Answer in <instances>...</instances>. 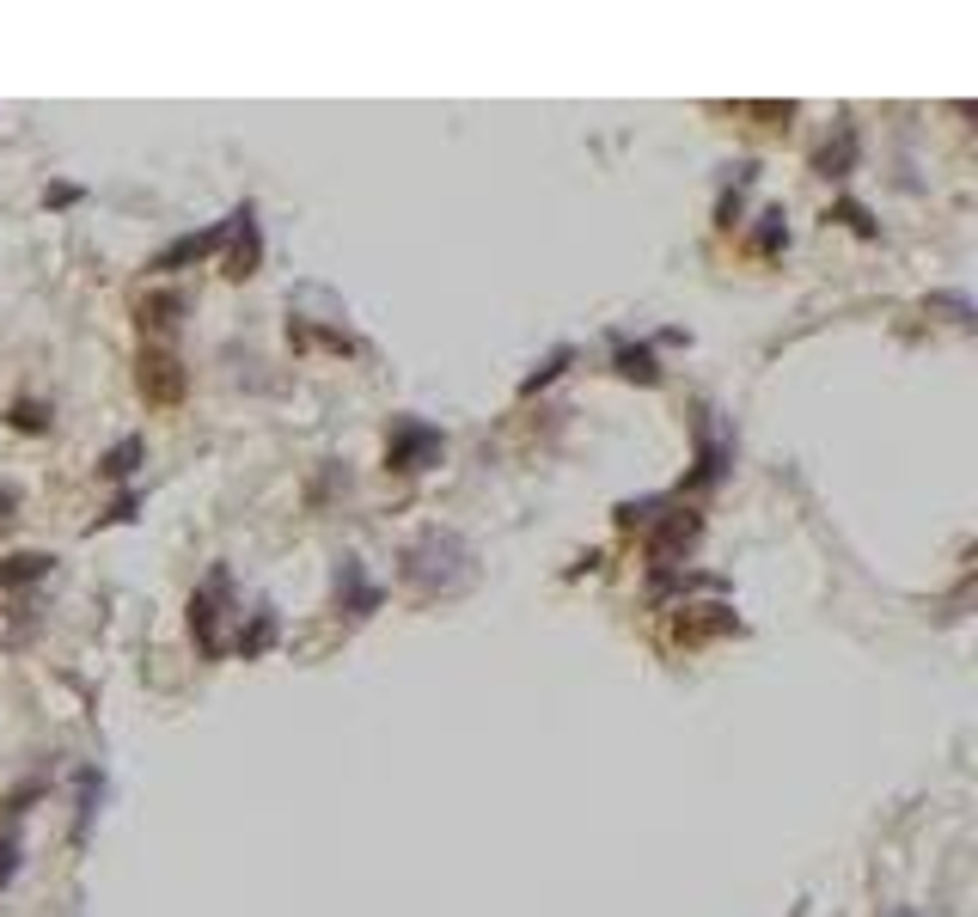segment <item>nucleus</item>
<instances>
[{
    "mask_svg": "<svg viewBox=\"0 0 978 917\" xmlns=\"http://www.w3.org/2000/svg\"><path fill=\"white\" fill-rule=\"evenodd\" d=\"M440 453H447L440 429H428V422H398V429H391V447H386V466L391 471H428Z\"/></svg>",
    "mask_w": 978,
    "mask_h": 917,
    "instance_id": "1",
    "label": "nucleus"
},
{
    "mask_svg": "<svg viewBox=\"0 0 978 917\" xmlns=\"http://www.w3.org/2000/svg\"><path fill=\"white\" fill-rule=\"evenodd\" d=\"M135 379H141V398H147V405H178V398H184V367H178L171 349H147Z\"/></svg>",
    "mask_w": 978,
    "mask_h": 917,
    "instance_id": "2",
    "label": "nucleus"
},
{
    "mask_svg": "<svg viewBox=\"0 0 978 917\" xmlns=\"http://www.w3.org/2000/svg\"><path fill=\"white\" fill-rule=\"evenodd\" d=\"M239 227V215H227V220H215V227H208V233H184V239H171L166 251H159L154 257V269H184V264H196V257H215L220 245H227V233H233Z\"/></svg>",
    "mask_w": 978,
    "mask_h": 917,
    "instance_id": "3",
    "label": "nucleus"
},
{
    "mask_svg": "<svg viewBox=\"0 0 978 917\" xmlns=\"http://www.w3.org/2000/svg\"><path fill=\"white\" fill-rule=\"evenodd\" d=\"M220 593H227V569H215L203 581V593L190 600V630H196L203 654H220Z\"/></svg>",
    "mask_w": 978,
    "mask_h": 917,
    "instance_id": "4",
    "label": "nucleus"
},
{
    "mask_svg": "<svg viewBox=\"0 0 978 917\" xmlns=\"http://www.w3.org/2000/svg\"><path fill=\"white\" fill-rule=\"evenodd\" d=\"M698 532H703V520H698V514H667V527L654 532L649 557H654V563H673L679 551H691V544H698Z\"/></svg>",
    "mask_w": 978,
    "mask_h": 917,
    "instance_id": "5",
    "label": "nucleus"
},
{
    "mask_svg": "<svg viewBox=\"0 0 978 917\" xmlns=\"http://www.w3.org/2000/svg\"><path fill=\"white\" fill-rule=\"evenodd\" d=\"M257 257H264V245H257V208H239V251H233V264H227V276H251L257 269Z\"/></svg>",
    "mask_w": 978,
    "mask_h": 917,
    "instance_id": "6",
    "label": "nucleus"
},
{
    "mask_svg": "<svg viewBox=\"0 0 978 917\" xmlns=\"http://www.w3.org/2000/svg\"><path fill=\"white\" fill-rule=\"evenodd\" d=\"M37 576H49L44 551H19V557L0 563V588H25V581H37Z\"/></svg>",
    "mask_w": 978,
    "mask_h": 917,
    "instance_id": "7",
    "label": "nucleus"
},
{
    "mask_svg": "<svg viewBox=\"0 0 978 917\" xmlns=\"http://www.w3.org/2000/svg\"><path fill=\"white\" fill-rule=\"evenodd\" d=\"M612 361H618V374H624V379H642V386H661V367H654V349H642V342H637V349L624 342V349H618V355H612Z\"/></svg>",
    "mask_w": 978,
    "mask_h": 917,
    "instance_id": "8",
    "label": "nucleus"
},
{
    "mask_svg": "<svg viewBox=\"0 0 978 917\" xmlns=\"http://www.w3.org/2000/svg\"><path fill=\"white\" fill-rule=\"evenodd\" d=\"M337 593H349V612H355V618H361V612H373V606H379V593H373L367 581H361V563H355V557L342 563V576H337Z\"/></svg>",
    "mask_w": 978,
    "mask_h": 917,
    "instance_id": "9",
    "label": "nucleus"
},
{
    "mask_svg": "<svg viewBox=\"0 0 978 917\" xmlns=\"http://www.w3.org/2000/svg\"><path fill=\"white\" fill-rule=\"evenodd\" d=\"M141 453H147V447H141V435H129V441H117V447L98 459V471H105V478H129V471L141 466Z\"/></svg>",
    "mask_w": 978,
    "mask_h": 917,
    "instance_id": "10",
    "label": "nucleus"
},
{
    "mask_svg": "<svg viewBox=\"0 0 978 917\" xmlns=\"http://www.w3.org/2000/svg\"><path fill=\"white\" fill-rule=\"evenodd\" d=\"M269 637H276V612L257 606V618H251V630H239V654H264Z\"/></svg>",
    "mask_w": 978,
    "mask_h": 917,
    "instance_id": "11",
    "label": "nucleus"
},
{
    "mask_svg": "<svg viewBox=\"0 0 978 917\" xmlns=\"http://www.w3.org/2000/svg\"><path fill=\"white\" fill-rule=\"evenodd\" d=\"M178 312H184V300L178 294H154V300H141V325H178Z\"/></svg>",
    "mask_w": 978,
    "mask_h": 917,
    "instance_id": "12",
    "label": "nucleus"
},
{
    "mask_svg": "<svg viewBox=\"0 0 978 917\" xmlns=\"http://www.w3.org/2000/svg\"><path fill=\"white\" fill-rule=\"evenodd\" d=\"M563 367H569V349H557V355L544 361L539 374H527V386H520V391H539V386H544V379H557V374H563Z\"/></svg>",
    "mask_w": 978,
    "mask_h": 917,
    "instance_id": "13",
    "label": "nucleus"
},
{
    "mask_svg": "<svg viewBox=\"0 0 978 917\" xmlns=\"http://www.w3.org/2000/svg\"><path fill=\"white\" fill-rule=\"evenodd\" d=\"M930 306H935V312H954V325H973V306H966L961 294H935Z\"/></svg>",
    "mask_w": 978,
    "mask_h": 917,
    "instance_id": "14",
    "label": "nucleus"
},
{
    "mask_svg": "<svg viewBox=\"0 0 978 917\" xmlns=\"http://www.w3.org/2000/svg\"><path fill=\"white\" fill-rule=\"evenodd\" d=\"M13 422H19V429H44L49 417H44V410H37V405H19V410H13Z\"/></svg>",
    "mask_w": 978,
    "mask_h": 917,
    "instance_id": "15",
    "label": "nucleus"
},
{
    "mask_svg": "<svg viewBox=\"0 0 978 917\" xmlns=\"http://www.w3.org/2000/svg\"><path fill=\"white\" fill-rule=\"evenodd\" d=\"M13 856H19V844L0 838V881H13Z\"/></svg>",
    "mask_w": 978,
    "mask_h": 917,
    "instance_id": "16",
    "label": "nucleus"
},
{
    "mask_svg": "<svg viewBox=\"0 0 978 917\" xmlns=\"http://www.w3.org/2000/svg\"><path fill=\"white\" fill-rule=\"evenodd\" d=\"M13 508H19V496H13V490H7V483H0V527L13 520Z\"/></svg>",
    "mask_w": 978,
    "mask_h": 917,
    "instance_id": "17",
    "label": "nucleus"
}]
</instances>
